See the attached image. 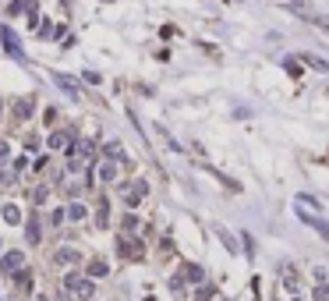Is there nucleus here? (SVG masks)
<instances>
[{
  "label": "nucleus",
  "instance_id": "obj_1",
  "mask_svg": "<svg viewBox=\"0 0 329 301\" xmlns=\"http://www.w3.org/2000/svg\"><path fill=\"white\" fill-rule=\"evenodd\" d=\"M0 43H4V50H7V57H14V60H22L25 57V50H22V43H18V36L11 32L7 25H0Z\"/></svg>",
  "mask_w": 329,
  "mask_h": 301
},
{
  "label": "nucleus",
  "instance_id": "obj_2",
  "mask_svg": "<svg viewBox=\"0 0 329 301\" xmlns=\"http://www.w3.org/2000/svg\"><path fill=\"white\" fill-rule=\"evenodd\" d=\"M297 216H301V223H308V227H315V231H319V237H322L326 245H329V223H326L322 216H311L308 209H297Z\"/></svg>",
  "mask_w": 329,
  "mask_h": 301
},
{
  "label": "nucleus",
  "instance_id": "obj_3",
  "mask_svg": "<svg viewBox=\"0 0 329 301\" xmlns=\"http://www.w3.org/2000/svg\"><path fill=\"white\" fill-rule=\"evenodd\" d=\"M145 195H149V185H145V181H134V185H131V188L124 191V202H128V206L134 209V206H138V202L145 199Z\"/></svg>",
  "mask_w": 329,
  "mask_h": 301
},
{
  "label": "nucleus",
  "instance_id": "obj_4",
  "mask_svg": "<svg viewBox=\"0 0 329 301\" xmlns=\"http://www.w3.org/2000/svg\"><path fill=\"white\" fill-rule=\"evenodd\" d=\"M53 85H61V93H67L71 99H78V82H74L71 74H61V71H53Z\"/></svg>",
  "mask_w": 329,
  "mask_h": 301
},
{
  "label": "nucleus",
  "instance_id": "obj_5",
  "mask_svg": "<svg viewBox=\"0 0 329 301\" xmlns=\"http://www.w3.org/2000/svg\"><path fill=\"white\" fill-rule=\"evenodd\" d=\"M22 262H25V255H22V252H7L4 259H0V269H4V273H18Z\"/></svg>",
  "mask_w": 329,
  "mask_h": 301
},
{
  "label": "nucleus",
  "instance_id": "obj_6",
  "mask_svg": "<svg viewBox=\"0 0 329 301\" xmlns=\"http://www.w3.org/2000/svg\"><path fill=\"white\" fill-rule=\"evenodd\" d=\"M273 4H280V7H287V11H294V14H301V18H308V4L305 0H273Z\"/></svg>",
  "mask_w": 329,
  "mask_h": 301
},
{
  "label": "nucleus",
  "instance_id": "obj_7",
  "mask_svg": "<svg viewBox=\"0 0 329 301\" xmlns=\"http://www.w3.org/2000/svg\"><path fill=\"white\" fill-rule=\"evenodd\" d=\"M28 114H32V96H28V99L22 96L18 103H14V117H18V120H25Z\"/></svg>",
  "mask_w": 329,
  "mask_h": 301
},
{
  "label": "nucleus",
  "instance_id": "obj_8",
  "mask_svg": "<svg viewBox=\"0 0 329 301\" xmlns=\"http://www.w3.org/2000/svg\"><path fill=\"white\" fill-rule=\"evenodd\" d=\"M71 262H78V252H74V248H61V252H57V266H71Z\"/></svg>",
  "mask_w": 329,
  "mask_h": 301
},
{
  "label": "nucleus",
  "instance_id": "obj_9",
  "mask_svg": "<svg viewBox=\"0 0 329 301\" xmlns=\"http://www.w3.org/2000/svg\"><path fill=\"white\" fill-rule=\"evenodd\" d=\"M67 139H71L67 131H53L50 139H46V145H50V149H64V145H67Z\"/></svg>",
  "mask_w": 329,
  "mask_h": 301
},
{
  "label": "nucleus",
  "instance_id": "obj_10",
  "mask_svg": "<svg viewBox=\"0 0 329 301\" xmlns=\"http://www.w3.org/2000/svg\"><path fill=\"white\" fill-rule=\"evenodd\" d=\"M301 60L308 68H315V71H329V60H322V57H311V53H301Z\"/></svg>",
  "mask_w": 329,
  "mask_h": 301
},
{
  "label": "nucleus",
  "instance_id": "obj_11",
  "mask_svg": "<svg viewBox=\"0 0 329 301\" xmlns=\"http://www.w3.org/2000/svg\"><path fill=\"white\" fill-rule=\"evenodd\" d=\"M61 32H64V25H50V22H46V25H43V32H39V36H43V39H57Z\"/></svg>",
  "mask_w": 329,
  "mask_h": 301
},
{
  "label": "nucleus",
  "instance_id": "obj_12",
  "mask_svg": "<svg viewBox=\"0 0 329 301\" xmlns=\"http://www.w3.org/2000/svg\"><path fill=\"white\" fill-rule=\"evenodd\" d=\"M4 220H7V223H18V220H22V209H18V206H4Z\"/></svg>",
  "mask_w": 329,
  "mask_h": 301
},
{
  "label": "nucleus",
  "instance_id": "obj_13",
  "mask_svg": "<svg viewBox=\"0 0 329 301\" xmlns=\"http://www.w3.org/2000/svg\"><path fill=\"white\" fill-rule=\"evenodd\" d=\"M113 174H117V167H113L110 160H107V163H99V177H103V181H113Z\"/></svg>",
  "mask_w": 329,
  "mask_h": 301
},
{
  "label": "nucleus",
  "instance_id": "obj_14",
  "mask_svg": "<svg viewBox=\"0 0 329 301\" xmlns=\"http://www.w3.org/2000/svg\"><path fill=\"white\" fill-rule=\"evenodd\" d=\"M96 223H99V227H107V199H99V209H96Z\"/></svg>",
  "mask_w": 329,
  "mask_h": 301
},
{
  "label": "nucleus",
  "instance_id": "obj_15",
  "mask_svg": "<svg viewBox=\"0 0 329 301\" xmlns=\"http://www.w3.org/2000/svg\"><path fill=\"white\" fill-rule=\"evenodd\" d=\"M308 22H311V25H319V28H326V32H329V14H308Z\"/></svg>",
  "mask_w": 329,
  "mask_h": 301
},
{
  "label": "nucleus",
  "instance_id": "obj_16",
  "mask_svg": "<svg viewBox=\"0 0 329 301\" xmlns=\"http://www.w3.org/2000/svg\"><path fill=\"white\" fill-rule=\"evenodd\" d=\"M184 273H188V280H195V283H202V266H184Z\"/></svg>",
  "mask_w": 329,
  "mask_h": 301
},
{
  "label": "nucleus",
  "instance_id": "obj_17",
  "mask_svg": "<svg viewBox=\"0 0 329 301\" xmlns=\"http://www.w3.org/2000/svg\"><path fill=\"white\" fill-rule=\"evenodd\" d=\"M88 273H92V277H107V262H92V266H88Z\"/></svg>",
  "mask_w": 329,
  "mask_h": 301
},
{
  "label": "nucleus",
  "instance_id": "obj_18",
  "mask_svg": "<svg viewBox=\"0 0 329 301\" xmlns=\"http://www.w3.org/2000/svg\"><path fill=\"white\" fill-rule=\"evenodd\" d=\"M67 216H71V220H85V206H78V202H74V206L67 209Z\"/></svg>",
  "mask_w": 329,
  "mask_h": 301
},
{
  "label": "nucleus",
  "instance_id": "obj_19",
  "mask_svg": "<svg viewBox=\"0 0 329 301\" xmlns=\"http://www.w3.org/2000/svg\"><path fill=\"white\" fill-rule=\"evenodd\" d=\"M219 237H223V245H227V252H230V255H234V252H237V245H234V237H230V234H227V231H219Z\"/></svg>",
  "mask_w": 329,
  "mask_h": 301
},
{
  "label": "nucleus",
  "instance_id": "obj_20",
  "mask_svg": "<svg viewBox=\"0 0 329 301\" xmlns=\"http://www.w3.org/2000/svg\"><path fill=\"white\" fill-rule=\"evenodd\" d=\"M28 241H32V245H36V241H39V223H36V220L28 223Z\"/></svg>",
  "mask_w": 329,
  "mask_h": 301
},
{
  "label": "nucleus",
  "instance_id": "obj_21",
  "mask_svg": "<svg viewBox=\"0 0 329 301\" xmlns=\"http://www.w3.org/2000/svg\"><path fill=\"white\" fill-rule=\"evenodd\" d=\"M46 195H50L46 188H36V195H32V202H36V206H43V202H46Z\"/></svg>",
  "mask_w": 329,
  "mask_h": 301
},
{
  "label": "nucleus",
  "instance_id": "obj_22",
  "mask_svg": "<svg viewBox=\"0 0 329 301\" xmlns=\"http://www.w3.org/2000/svg\"><path fill=\"white\" fill-rule=\"evenodd\" d=\"M50 223H53V227H57V223H64V213H61V209H53V213H50Z\"/></svg>",
  "mask_w": 329,
  "mask_h": 301
},
{
  "label": "nucleus",
  "instance_id": "obj_23",
  "mask_svg": "<svg viewBox=\"0 0 329 301\" xmlns=\"http://www.w3.org/2000/svg\"><path fill=\"white\" fill-rule=\"evenodd\" d=\"M43 120H46V124H57V110H53V107H50V110H46V114H43Z\"/></svg>",
  "mask_w": 329,
  "mask_h": 301
},
{
  "label": "nucleus",
  "instance_id": "obj_24",
  "mask_svg": "<svg viewBox=\"0 0 329 301\" xmlns=\"http://www.w3.org/2000/svg\"><path fill=\"white\" fill-rule=\"evenodd\" d=\"M0 114H4V99H0Z\"/></svg>",
  "mask_w": 329,
  "mask_h": 301
},
{
  "label": "nucleus",
  "instance_id": "obj_25",
  "mask_svg": "<svg viewBox=\"0 0 329 301\" xmlns=\"http://www.w3.org/2000/svg\"><path fill=\"white\" fill-rule=\"evenodd\" d=\"M0 301H4V298H0Z\"/></svg>",
  "mask_w": 329,
  "mask_h": 301
}]
</instances>
